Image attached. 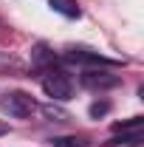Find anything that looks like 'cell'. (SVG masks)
Here are the masks:
<instances>
[{
	"mask_svg": "<svg viewBox=\"0 0 144 147\" xmlns=\"http://www.w3.org/2000/svg\"><path fill=\"white\" fill-rule=\"evenodd\" d=\"M65 59L73 62V65H88V68H102V65H116V59H108V57L96 54V51H88V48H65Z\"/></svg>",
	"mask_w": 144,
	"mask_h": 147,
	"instance_id": "4",
	"label": "cell"
},
{
	"mask_svg": "<svg viewBox=\"0 0 144 147\" xmlns=\"http://www.w3.org/2000/svg\"><path fill=\"white\" fill-rule=\"evenodd\" d=\"M6 133H9V125H6V122L0 119V136H6Z\"/></svg>",
	"mask_w": 144,
	"mask_h": 147,
	"instance_id": "10",
	"label": "cell"
},
{
	"mask_svg": "<svg viewBox=\"0 0 144 147\" xmlns=\"http://www.w3.org/2000/svg\"><path fill=\"white\" fill-rule=\"evenodd\" d=\"M51 144L54 147H90V142L85 136H57V139H51Z\"/></svg>",
	"mask_w": 144,
	"mask_h": 147,
	"instance_id": "7",
	"label": "cell"
},
{
	"mask_svg": "<svg viewBox=\"0 0 144 147\" xmlns=\"http://www.w3.org/2000/svg\"><path fill=\"white\" fill-rule=\"evenodd\" d=\"M37 110H42V116L45 119H51V122H68L71 116H68V110H62L59 105H40Z\"/></svg>",
	"mask_w": 144,
	"mask_h": 147,
	"instance_id": "8",
	"label": "cell"
},
{
	"mask_svg": "<svg viewBox=\"0 0 144 147\" xmlns=\"http://www.w3.org/2000/svg\"><path fill=\"white\" fill-rule=\"evenodd\" d=\"M48 6L54 9L57 14H62V17H68V20H73V17H79V14H82L76 0H48Z\"/></svg>",
	"mask_w": 144,
	"mask_h": 147,
	"instance_id": "5",
	"label": "cell"
},
{
	"mask_svg": "<svg viewBox=\"0 0 144 147\" xmlns=\"http://www.w3.org/2000/svg\"><path fill=\"white\" fill-rule=\"evenodd\" d=\"M108 110H110L108 102H93V105H90V116H105Z\"/></svg>",
	"mask_w": 144,
	"mask_h": 147,
	"instance_id": "9",
	"label": "cell"
},
{
	"mask_svg": "<svg viewBox=\"0 0 144 147\" xmlns=\"http://www.w3.org/2000/svg\"><path fill=\"white\" fill-rule=\"evenodd\" d=\"M79 82H82V88H88V91H110V88H116L122 79H119L116 74L99 71V68H85V74L79 76Z\"/></svg>",
	"mask_w": 144,
	"mask_h": 147,
	"instance_id": "3",
	"label": "cell"
},
{
	"mask_svg": "<svg viewBox=\"0 0 144 147\" xmlns=\"http://www.w3.org/2000/svg\"><path fill=\"white\" fill-rule=\"evenodd\" d=\"M40 85H42L45 96H51L57 102L71 99V93H73V85H71V79H68V74L59 71V68H45V71H40Z\"/></svg>",
	"mask_w": 144,
	"mask_h": 147,
	"instance_id": "1",
	"label": "cell"
},
{
	"mask_svg": "<svg viewBox=\"0 0 144 147\" xmlns=\"http://www.w3.org/2000/svg\"><path fill=\"white\" fill-rule=\"evenodd\" d=\"M31 57H34V65L37 71H45V68H54V51H48V45H37L34 51H31Z\"/></svg>",
	"mask_w": 144,
	"mask_h": 147,
	"instance_id": "6",
	"label": "cell"
},
{
	"mask_svg": "<svg viewBox=\"0 0 144 147\" xmlns=\"http://www.w3.org/2000/svg\"><path fill=\"white\" fill-rule=\"evenodd\" d=\"M37 108H40L37 99L26 91H9V93L0 96V110L9 113V116H14V119H28Z\"/></svg>",
	"mask_w": 144,
	"mask_h": 147,
	"instance_id": "2",
	"label": "cell"
}]
</instances>
